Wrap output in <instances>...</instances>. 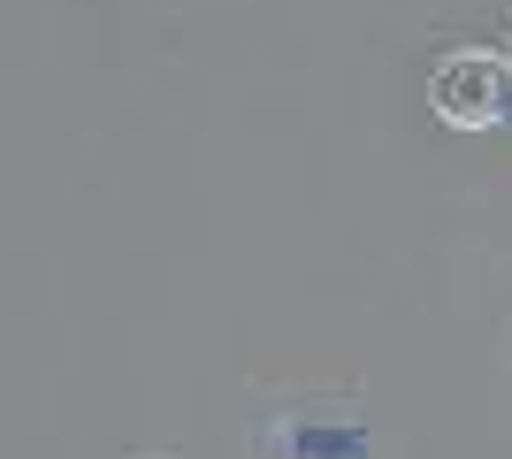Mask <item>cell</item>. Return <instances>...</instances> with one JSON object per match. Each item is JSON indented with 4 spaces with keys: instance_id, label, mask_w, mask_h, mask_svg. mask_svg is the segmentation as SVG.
Wrapping results in <instances>:
<instances>
[{
    "instance_id": "cell-1",
    "label": "cell",
    "mask_w": 512,
    "mask_h": 459,
    "mask_svg": "<svg viewBox=\"0 0 512 459\" xmlns=\"http://www.w3.org/2000/svg\"><path fill=\"white\" fill-rule=\"evenodd\" d=\"M505 100H512V62L474 54V46L444 54L436 77H428V108L444 115V123H459V131H490L497 115H505Z\"/></svg>"
},
{
    "instance_id": "cell-2",
    "label": "cell",
    "mask_w": 512,
    "mask_h": 459,
    "mask_svg": "<svg viewBox=\"0 0 512 459\" xmlns=\"http://www.w3.org/2000/svg\"><path fill=\"white\" fill-rule=\"evenodd\" d=\"M505 62H512V46H505Z\"/></svg>"
}]
</instances>
